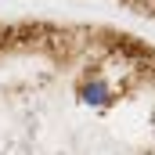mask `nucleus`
Instances as JSON below:
<instances>
[{
    "label": "nucleus",
    "instance_id": "1",
    "mask_svg": "<svg viewBox=\"0 0 155 155\" xmlns=\"http://www.w3.org/2000/svg\"><path fill=\"white\" fill-rule=\"evenodd\" d=\"M0 43H7V25H0Z\"/></svg>",
    "mask_w": 155,
    "mask_h": 155
}]
</instances>
